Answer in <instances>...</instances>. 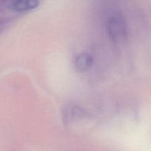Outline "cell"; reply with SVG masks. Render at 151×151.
<instances>
[{
  "label": "cell",
  "mask_w": 151,
  "mask_h": 151,
  "mask_svg": "<svg viewBox=\"0 0 151 151\" xmlns=\"http://www.w3.org/2000/svg\"><path fill=\"white\" fill-rule=\"evenodd\" d=\"M38 4V0H14L12 8L16 12H24L36 8Z\"/></svg>",
  "instance_id": "obj_3"
},
{
  "label": "cell",
  "mask_w": 151,
  "mask_h": 151,
  "mask_svg": "<svg viewBox=\"0 0 151 151\" xmlns=\"http://www.w3.org/2000/svg\"><path fill=\"white\" fill-rule=\"evenodd\" d=\"M93 64V58L89 53L81 52L76 55L74 60L75 69L79 72H86Z\"/></svg>",
  "instance_id": "obj_2"
},
{
  "label": "cell",
  "mask_w": 151,
  "mask_h": 151,
  "mask_svg": "<svg viewBox=\"0 0 151 151\" xmlns=\"http://www.w3.org/2000/svg\"><path fill=\"white\" fill-rule=\"evenodd\" d=\"M107 29L110 38L116 44L123 42L127 36V27L121 15L114 14L107 22Z\"/></svg>",
  "instance_id": "obj_1"
}]
</instances>
